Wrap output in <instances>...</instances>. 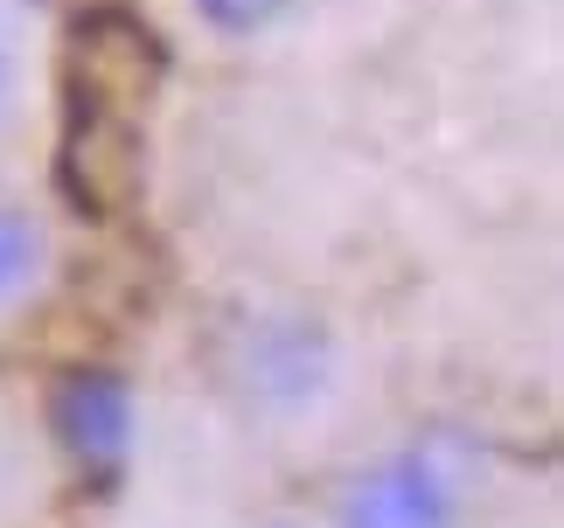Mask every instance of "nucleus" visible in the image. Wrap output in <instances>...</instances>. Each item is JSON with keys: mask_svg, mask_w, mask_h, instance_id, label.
Instances as JSON below:
<instances>
[{"mask_svg": "<svg viewBox=\"0 0 564 528\" xmlns=\"http://www.w3.org/2000/svg\"><path fill=\"white\" fill-rule=\"evenodd\" d=\"M341 348L321 314L300 306H258L224 334V389L237 396V410L265 417V425H293L314 417L335 389Z\"/></svg>", "mask_w": 564, "mask_h": 528, "instance_id": "1", "label": "nucleus"}, {"mask_svg": "<svg viewBox=\"0 0 564 528\" xmlns=\"http://www.w3.org/2000/svg\"><path fill=\"white\" fill-rule=\"evenodd\" d=\"M335 528H460V494L432 452H383L335 494Z\"/></svg>", "mask_w": 564, "mask_h": 528, "instance_id": "2", "label": "nucleus"}, {"mask_svg": "<svg viewBox=\"0 0 564 528\" xmlns=\"http://www.w3.org/2000/svg\"><path fill=\"white\" fill-rule=\"evenodd\" d=\"M50 431L70 466L84 473H119L140 438V396L119 369H70L50 389Z\"/></svg>", "mask_w": 564, "mask_h": 528, "instance_id": "3", "label": "nucleus"}, {"mask_svg": "<svg viewBox=\"0 0 564 528\" xmlns=\"http://www.w3.org/2000/svg\"><path fill=\"white\" fill-rule=\"evenodd\" d=\"M50 257H56L50 223L29 202H0V320L50 285Z\"/></svg>", "mask_w": 564, "mask_h": 528, "instance_id": "4", "label": "nucleus"}, {"mask_svg": "<svg viewBox=\"0 0 564 528\" xmlns=\"http://www.w3.org/2000/svg\"><path fill=\"white\" fill-rule=\"evenodd\" d=\"M300 0H188V14L203 21V29L216 42H258V35H272L279 21H293Z\"/></svg>", "mask_w": 564, "mask_h": 528, "instance_id": "5", "label": "nucleus"}, {"mask_svg": "<svg viewBox=\"0 0 564 528\" xmlns=\"http://www.w3.org/2000/svg\"><path fill=\"white\" fill-rule=\"evenodd\" d=\"M14 105H21V50H14V35L0 29V125L14 119Z\"/></svg>", "mask_w": 564, "mask_h": 528, "instance_id": "6", "label": "nucleus"}]
</instances>
